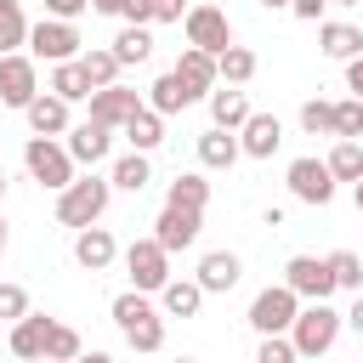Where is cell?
<instances>
[{
    "label": "cell",
    "mask_w": 363,
    "mask_h": 363,
    "mask_svg": "<svg viewBox=\"0 0 363 363\" xmlns=\"http://www.w3.org/2000/svg\"><path fill=\"white\" fill-rule=\"evenodd\" d=\"M335 335H340V312H335L329 301H306V306L295 312V323H289L295 357H323V352L335 346Z\"/></svg>",
    "instance_id": "cell-1"
},
{
    "label": "cell",
    "mask_w": 363,
    "mask_h": 363,
    "mask_svg": "<svg viewBox=\"0 0 363 363\" xmlns=\"http://www.w3.org/2000/svg\"><path fill=\"white\" fill-rule=\"evenodd\" d=\"M108 193H113V182H102V176H74V182L62 187V199H57V221H62V227H91V221H102Z\"/></svg>",
    "instance_id": "cell-2"
},
{
    "label": "cell",
    "mask_w": 363,
    "mask_h": 363,
    "mask_svg": "<svg viewBox=\"0 0 363 363\" xmlns=\"http://www.w3.org/2000/svg\"><path fill=\"white\" fill-rule=\"evenodd\" d=\"M23 164H28V176L40 182V187H68L74 182V159H68V147H57L51 136H28V147H23Z\"/></svg>",
    "instance_id": "cell-3"
},
{
    "label": "cell",
    "mask_w": 363,
    "mask_h": 363,
    "mask_svg": "<svg viewBox=\"0 0 363 363\" xmlns=\"http://www.w3.org/2000/svg\"><path fill=\"white\" fill-rule=\"evenodd\" d=\"M28 57H40V62H68V57H79V28H74L68 17H40V23L28 28Z\"/></svg>",
    "instance_id": "cell-4"
},
{
    "label": "cell",
    "mask_w": 363,
    "mask_h": 363,
    "mask_svg": "<svg viewBox=\"0 0 363 363\" xmlns=\"http://www.w3.org/2000/svg\"><path fill=\"white\" fill-rule=\"evenodd\" d=\"M295 312H301V295H295L289 284H272V289H261V295L250 301V323H255L261 335H289Z\"/></svg>",
    "instance_id": "cell-5"
},
{
    "label": "cell",
    "mask_w": 363,
    "mask_h": 363,
    "mask_svg": "<svg viewBox=\"0 0 363 363\" xmlns=\"http://www.w3.org/2000/svg\"><path fill=\"white\" fill-rule=\"evenodd\" d=\"M125 272H130V284H136V289L159 295V284L170 278V250H164L159 238H136V244L125 250Z\"/></svg>",
    "instance_id": "cell-6"
},
{
    "label": "cell",
    "mask_w": 363,
    "mask_h": 363,
    "mask_svg": "<svg viewBox=\"0 0 363 363\" xmlns=\"http://www.w3.org/2000/svg\"><path fill=\"white\" fill-rule=\"evenodd\" d=\"M34 91H40L34 57H23V51H0V102H6V108H28Z\"/></svg>",
    "instance_id": "cell-7"
},
{
    "label": "cell",
    "mask_w": 363,
    "mask_h": 363,
    "mask_svg": "<svg viewBox=\"0 0 363 363\" xmlns=\"http://www.w3.org/2000/svg\"><path fill=\"white\" fill-rule=\"evenodd\" d=\"M182 23H187V45H199V51H210V57L233 45V23H227L221 6H193Z\"/></svg>",
    "instance_id": "cell-8"
},
{
    "label": "cell",
    "mask_w": 363,
    "mask_h": 363,
    "mask_svg": "<svg viewBox=\"0 0 363 363\" xmlns=\"http://www.w3.org/2000/svg\"><path fill=\"white\" fill-rule=\"evenodd\" d=\"M284 284H289L301 301H329V295H335V272H329V261H318V255H289Z\"/></svg>",
    "instance_id": "cell-9"
},
{
    "label": "cell",
    "mask_w": 363,
    "mask_h": 363,
    "mask_svg": "<svg viewBox=\"0 0 363 363\" xmlns=\"http://www.w3.org/2000/svg\"><path fill=\"white\" fill-rule=\"evenodd\" d=\"M85 102H91V119H96V125H108V130H119V125L142 108V96H136L130 85H119V79H113V85H96Z\"/></svg>",
    "instance_id": "cell-10"
},
{
    "label": "cell",
    "mask_w": 363,
    "mask_h": 363,
    "mask_svg": "<svg viewBox=\"0 0 363 363\" xmlns=\"http://www.w3.org/2000/svg\"><path fill=\"white\" fill-rule=\"evenodd\" d=\"M289 193L301 204H329L335 199V176L323 159H289Z\"/></svg>",
    "instance_id": "cell-11"
},
{
    "label": "cell",
    "mask_w": 363,
    "mask_h": 363,
    "mask_svg": "<svg viewBox=\"0 0 363 363\" xmlns=\"http://www.w3.org/2000/svg\"><path fill=\"white\" fill-rule=\"evenodd\" d=\"M199 221H204V210H187V204H164L159 210V221H153V238L176 255V250H193V238H199Z\"/></svg>",
    "instance_id": "cell-12"
},
{
    "label": "cell",
    "mask_w": 363,
    "mask_h": 363,
    "mask_svg": "<svg viewBox=\"0 0 363 363\" xmlns=\"http://www.w3.org/2000/svg\"><path fill=\"white\" fill-rule=\"evenodd\" d=\"M278 142H284V125H278L272 113H255V108H250V119L238 125V153H250V159H272Z\"/></svg>",
    "instance_id": "cell-13"
},
{
    "label": "cell",
    "mask_w": 363,
    "mask_h": 363,
    "mask_svg": "<svg viewBox=\"0 0 363 363\" xmlns=\"http://www.w3.org/2000/svg\"><path fill=\"white\" fill-rule=\"evenodd\" d=\"M170 74L187 85V96H193V102L216 91V57H210V51H199V45H187V51L176 57V68H170Z\"/></svg>",
    "instance_id": "cell-14"
},
{
    "label": "cell",
    "mask_w": 363,
    "mask_h": 363,
    "mask_svg": "<svg viewBox=\"0 0 363 363\" xmlns=\"http://www.w3.org/2000/svg\"><path fill=\"white\" fill-rule=\"evenodd\" d=\"M113 255H119V244H113V233L108 227H79V238H74V261L85 267V272H102V267H113Z\"/></svg>",
    "instance_id": "cell-15"
},
{
    "label": "cell",
    "mask_w": 363,
    "mask_h": 363,
    "mask_svg": "<svg viewBox=\"0 0 363 363\" xmlns=\"http://www.w3.org/2000/svg\"><path fill=\"white\" fill-rule=\"evenodd\" d=\"M23 113H28V130H34V136H62V130H68V102H62L57 91H51V96L34 91V102H28Z\"/></svg>",
    "instance_id": "cell-16"
},
{
    "label": "cell",
    "mask_w": 363,
    "mask_h": 363,
    "mask_svg": "<svg viewBox=\"0 0 363 363\" xmlns=\"http://www.w3.org/2000/svg\"><path fill=\"white\" fill-rule=\"evenodd\" d=\"M238 272H244V267H238L233 250H210V255L199 261V289H204V295H227V289L238 284Z\"/></svg>",
    "instance_id": "cell-17"
},
{
    "label": "cell",
    "mask_w": 363,
    "mask_h": 363,
    "mask_svg": "<svg viewBox=\"0 0 363 363\" xmlns=\"http://www.w3.org/2000/svg\"><path fill=\"white\" fill-rule=\"evenodd\" d=\"M68 159H74V164H102V159H108V125H96V119L74 125V130H68Z\"/></svg>",
    "instance_id": "cell-18"
},
{
    "label": "cell",
    "mask_w": 363,
    "mask_h": 363,
    "mask_svg": "<svg viewBox=\"0 0 363 363\" xmlns=\"http://www.w3.org/2000/svg\"><path fill=\"white\" fill-rule=\"evenodd\" d=\"M233 159H238V136H233L227 125H210V130L199 136V164H210V170H233Z\"/></svg>",
    "instance_id": "cell-19"
},
{
    "label": "cell",
    "mask_w": 363,
    "mask_h": 363,
    "mask_svg": "<svg viewBox=\"0 0 363 363\" xmlns=\"http://www.w3.org/2000/svg\"><path fill=\"white\" fill-rule=\"evenodd\" d=\"M159 301H164L170 318H193L204 306V289H199V278H164L159 284Z\"/></svg>",
    "instance_id": "cell-20"
},
{
    "label": "cell",
    "mask_w": 363,
    "mask_h": 363,
    "mask_svg": "<svg viewBox=\"0 0 363 363\" xmlns=\"http://www.w3.org/2000/svg\"><path fill=\"white\" fill-rule=\"evenodd\" d=\"M45 335H51V318L23 312V318L11 323V352H17V357H45Z\"/></svg>",
    "instance_id": "cell-21"
},
{
    "label": "cell",
    "mask_w": 363,
    "mask_h": 363,
    "mask_svg": "<svg viewBox=\"0 0 363 363\" xmlns=\"http://www.w3.org/2000/svg\"><path fill=\"white\" fill-rule=\"evenodd\" d=\"M119 130L130 136V147H136V153H153V147L164 142V113H153V108H136V113H130Z\"/></svg>",
    "instance_id": "cell-22"
},
{
    "label": "cell",
    "mask_w": 363,
    "mask_h": 363,
    "mask_svg": "<svg viewBox=\"0 0 363 363\" xmlns=\"http://www.w3.org/2000/svg\"><path fill=\"white\" fill-rule=\"evenodd\" d=\"M318 45H323V57H357L363 51V28H352V23H323L318 28Z\"/></svg>",
    "instance_id": "cell-23"
},
{
    "label": "cell",
    "mask_w": 363,
    "mask_h": 363,
    "mask_svg": "<svg viewBox=\"0 0 363 363\" xmlns=\"http://www.w3.org/2000/svg\"><path fill=\"white\" fill-rule=\"evenodd\" d=\"M51 91H57L62 102H85V96H91V79H85L79 57H68V62H51Z\"/></svg>",
    "instance_id": "cell-24"
},
{
    "label": "cell",
    "mask_w": 363,
    "mask_h": 363,
    "mask_svg": "<svg viewBox=\"0 0 363 363\" xmlns=\"http://www.w3.org/2000/svg\"><path fill=\"white\" fill-rule=\"evenodd\" d=\"M187 102H193V96H187V85H182L176 74H159V79L147 85V108H153V113H182Z\"/></svg>",
    "instance_id": "cell-25"
},
{
    "label": "cell",
    "mask_w": 363,
    "mask_h": 363,
    "mask_svg": "<svg viewBox=\"0 0 363 363\" xmlns=\"http://www.w3.org/2000/svg\"><path fill=\"white\" fill-rule=\"evenodd\" d=\"M79 68H85V79H91V91H96V85H113L125 62L113 57V45H108V51H102V45H91V51H79Z\"/></svg>",
    "instance_id": "cell-26"
},
{
    "label": "cell",
    "mask_w": 363,
    "mask_h": 363,
    "mask_svg": "<svg viewBox=\"0 0 363 363\" xmlns=\"http://www.w3.org/2000/svg\"><path fill=\"white\" fill-rule=\"evenodd\" d=\"M210 119L227 125V130H238L250 119V96L244 91H210Z\"/></svg>",
    "instance_id": "cell-27"
},
{
    "label": "cell",
    "mask_w": 363,
    "mask_h": 363,
    "mask_svg": "<svg viewBox=\"0 0 363 363\" xmlns=\"http://www.w3.org/2000/svg\"><path fill=\"white\" fill-rule=\"evenodd\" d=\"M323 164H329V176H335V182H357V176H363V147H357V136H340V142H335V153H329Z\"/></svg>",
    "instance_id": "cell-28"
},
{
    "label": "cell",
    "mask_w": 363,
    "mask_h": 363,
    "mask_svg": "<svg viewBox=\"0 0 363 363\" xmlns=\"http://www.w3.org/2000/svg\"><path fill=\"white\" fill-rule=\"evenodd\" d=\"M255 74V51H244V45H227V51H216V79H227V85H244Z\"/></svg>",
    "instance_id": "cell-29"
},
{
    "label": "cell",
    "mask_w": 363,
    "mask_h": 363,
    "mask_svg": "<svg viewBox=\"0 0 363 363\" xmlns=\"http://www.w3.org/2000/svg\"><path fill=\"white\" fill-rule=\"evenodd\" d=\"M108 182H113V187H125V193H142V187L153 182V170H147V153H136V147H130V153L113 164V176H108Z\"/></svg>",
    "instance_id": "cell-30"
},
{
    "label": "cell",
    "mask_w": 363,
    "mask_h": 363,
    "mask_svg": "<svg viewBox=\"0 0 363 363\" xmlns=\"http://www.w3.org/2000/svg\"><path fill=\"white\" fill-rule=\"evenodd\" d=\"M125 340H130L136 352H159V346H164V318H159V312L130 318V323H125Z\"/></svg>",
    "instance_id": "cell-31"
},
{
    "label": "cell",
    "mask_w": 363,
    "mask_h": 363,
    "mask_svg": "<svg viewBox=\"0 0 363 363\" xmlns=\"http://www.w3.org/2000/svg\"><path fill=\"white\" fill-rule=\"evenodd\" d=\"M113 57H119V62H147V57H153V34H147V23H130V28L113 40Z\"/></svg>",
    "instance_id": "cell-32"
},
{
    "label": "cell",
    "mask_w": 363,
    "mask_h": 363,
    "mask_svg": "<svg viewBox=\"0 0 363 363\" xmlns=\"http://www.w3.org/2000/svg\"><path fill=\"white\" fill-rule=\"evenodd\" d=\"M17 45H28V17L17 0H0V51H17Z\"/></svg>",
    "instance_id": "cell-33"
},
{
    "label": "cell",
    "mask_w": 363,
    "mask_h": 363,
    "mask_svg": "<svg viewBox=\"0 0 363 363\" xmlns=\"http://www.w3.org/2000/svg\"><path fill=\"white\" fill-rule=\"evenodd\" d=\"M204 199H210V182L204 176H176L170 193H164V204H187V210H204Z\"/></svg>",
    "instance_id": "cell-34"
},
{
    "label": "cell",
    "mask_w": 363,
    "mask_h": 363,
    "mask_svg": "<svg viewBox=\"0 0 363 363\" xmlns=\"http://www.w3.org/2000/svg\"><path fill=\"white\" fill-rule=\"evenodd\" d=\"M329 272H335V289H352V295L363 289V261H357L352 250H335V255H329Z\"/></svg>",
    "instance_id": "cell-35"
},
{
    "label": "cell",
    "mask_w": 363,
    "mask_h": 363,
    "mask_svg": "<svg viewBox=\"0 0 363 363\" xmlns=\"http://www.w3.org/2000/svg\"><path fill=\"white\" fill-rule=\"evenodd\" d=\"M45 357H51V363H68V357H79V335H74L68 323H51V335H45Z\"/></svg>",
    "instance_id": "cell-36"
},
{
    "label": "cell",
    "mask_w": 363,
    "mask_h": 363,
    "mask_svg": "<svg viewBox=\"0 0 363 363\" xmlns=\"http://www.w3.org/2000/svg\"><path fill=\"white\" fill-rule=\"evenodd\" d=\"M301 125H306L312 136H335V102H306V108H301Z\"/></svg>",
    "instance_id": "cell-37"
},
{
    "label": "cell",
    "mask_w": 363,
    "mask_h": 363,
    "mask_svg": "<svg viewBox=\"0 0 363 363\" xmlns=\"http://www.w3.org/2000/svg\"><path fill=\"white\" fill-rule=\"evenodd\" d=\"M335 136H363V102L357 96L335 102Z\"/></svg>",
    "instance_id": "cell-38"
},
{
    "label": "cell",
    "mask_w": 363,
    "mask_h": 363,
    "mask_svg": "<svg viewBox=\"0 0 363 363\" xmlns=\"http://www.w3.org/2000/svg\"><path fill=\"white\" fill-rule=\"evenodd\" d=\"M23 312H28V289H23V284H0V318L17 323Z\"/></svg>",
    "instance_id": "cell-39"
},
{
    "label": "cell",
    "mask_w": 363,
    "mask_h": 363,
    "mask_svg": "<svg viewBox=\"0 0 363 363\" xmlns=\"http://www.w3.org/2000/svg\"><path fill=\"white\" fill-rule=\"evenodd\" d=\"M289 357H295V340H284V335H267L255 352V363H289Z\"/></svg>",
    "instance_id": "cell-40"
},
{
    "label": "cell",
    "mask_w": 363,
    "mask_h": 363,
    "mask_svg": "<svg viewBox=\"0 0 363 363\" xmlns=\"http://www.w3.org/2000/svg\"><path fill=\"white\" fill-rule=\"evenodd\" d=\"M147 23H182V0H147Z\"/></svg>",
    "instance_id": "cell-41"
},
{
    "label": "cell",
    "mask_w": 363,
    "mask_h": 363,
    "mask_svg": "<svg viewBox=\"0 0 363 363\" xmlns=\"http://www.w3.org/2000/svg\"><path fill=\"white\" fill-rule=\"evenodd\" d=\"M346 91L363 102V51H357V57H346Z\"/></svg>",
    "instance_id": "cell-42"
},
{
    "label": "cell",
    "mask_w": 363,
    "mask_h": 363,
    "mask_svg": "<svg viewBox=\"0 0 363 363\" xmlns=\"http://www.w3.org/2000/svg\"><path fill=\"white\" fill-rule=\"evenodd\" d=\"M85 6H91V0H45V11H51V17H68V23H74Z\"/></svg>",
    "instance_id": "cell-43"
},
{
    "label": "cell",
    "mask_w": 363,
    "mask_h": 363,
    "mask_svg": "<svg viewBox=\"0 0 363 363\" xmlns=\"http://www.w3.org/2000/svg\"><path fill=\"white\" fill-rule=\"evenodd\" d=\"M323 6H329V0H289V11H295V17H306V23H318V17H323Z\"/></svg>",
    "instance_id": "cell-44"
},
{
    "label": "cell",
    "mask_w": 363,
    "mask_h": 363,
    "mask_svg": "<svg viewBox=\"0 0 363 363\" xmlns=\"http://www.w3.org/2000/svg\"><path fill=\"white\" fill-rule=\"evenodd\" d=\"M119 17H125V23H147V0H125Z\"/></svg>",
    "instance_id": "cell-45"
},
{
    "label": "cell",
    "mask_w": 363,
    "mask_h": 363,
    "mask_svg": "<svg viewBox=\"0 0 363 363\" xmlns=\"http://www.w3.org/2000/svg\"><path fill=\"white\" fill-rule=\"evenodd\" d=\"M340 323H352V329H357V335H363V289H357V301H352V312H346V318H340Z\"/></svg>",
    "instance_id": "cell-46"
},
{
    "label": "cell",
    "mask_w": 363,
    "mask_h": 363,
    "mask_svg": "<svg viewBox=\"0 0 363 363\" xmlns=\"http://www.w3.org/2000/svg\"><path fill=\"white\" fill-rule=\"evenodd\" d=\"M91 6H96L102 17H119V11H125V0H91Z\"/></svg>",
    "instance_id": "cell-47"
},
{
    "label": "cell",
    "mask_w": 363,
    "mask_h": 363,
    "mask_svg": "<svg viewBox=\"0 0 363 363\" xmlns=\"http://www.w3.org/2000/svg\"><path fill=\"white\" fill-rule=\"evenodd\" d=\"M352 199H357V210H363V176H357V182H352Z\"/></svg>",
    "instance_id": "cell-48"
},
{
    "label": "cell",
    "mask_w": 363,
    "mask_h": 363,
    "mask_svg": "<svg viewBox=\"0 0 363 363\" xmlns=\"http://www.w3.org/2000/svg\"><path fill=\"white\" fill-rule=\"evenodd\" d=\"M329 6H363V0H329Z\"/></svg>",
    "instance_id": "cell-49"
},
{
    "label": "cell",
    "mask_w": 363,
    "mask_h": 363,
    "mask_svg": "<svg viewBox=\"0 0 363 363\" xmlns=\"http://www.w3.org/2000/svg\"><path fill=\"white\" fill-rule=\"evenodd\" d=\"M0 255H6V221H0Z\"/></svg>",
    "instance_id": "cell-50"
},
{
    "label": "cell",
    "mask_w": 363,
    "mask_h": 363,
    "mask_svg": "<svg viewBox=\"0 0 363 363\" xmlns=\"http://www.w3.org/2000/svg\"><path fill=\"white\" fill-rule=\"evenodd\" d=\"M0 199H6V170H0Z\"/></svg>",
    "instance_id": "cell-51"
},
{
    "label": "cell",
    "mask_w": 363,
    "mask_h": 363,
    "mask_svg": "<svg viewBox=\"0 0 363 363\" xmlns=\"http://www.w3.org/2000/svg\"><path fill=\"white\" fill-rule=\"evenodd\" d=\"M261 6H289V0H261Z\"/></svg>",
    "instance_id": "cell-52"
}]
</instances>
